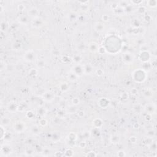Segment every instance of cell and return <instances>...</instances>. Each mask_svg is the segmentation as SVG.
Wrapping results in <instances>:
<instances>
[{"label":"cell","instance_id":"cell-1","mask_svg":"<svg viewBox=\"0 0 157 157\" xmlns=\"http://www.w3.org/2000/svg\"><path fill=\"white\" fill-rule=\"evenodd\" d=\"M24 123H23V122H20V126H18V124L17 123L16 126H14V130H16L17 132L22 131L24 130Z\"/></svg>","mask_w":157,"mask_h":157}]
</instances>
